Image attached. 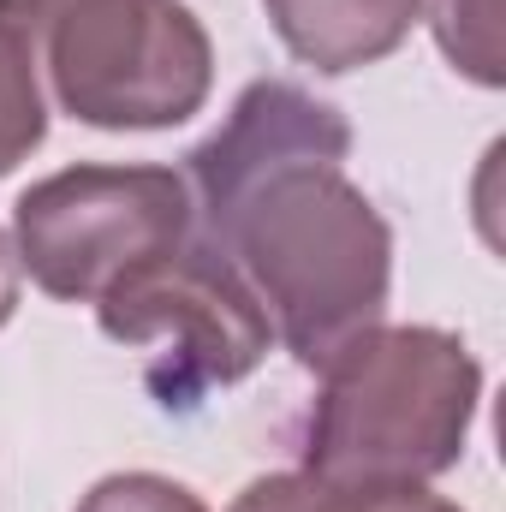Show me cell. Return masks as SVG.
Masks as SVG:
<instances>
[{
  "label": "cell",
  "instance_id": "obj_1",
  "mask_svg": "<svg viewBox=\"0 0 506 512\" xmlns=\"http://www.w3.org/2000/svg\"><path fill=\"white\" fill-rule=\"evenodd\" d=\"M215 251L256 292L274 340L322 370L381 328L393 298V227L346 167H292L233 215Z\"/></svg>",
  "mask_w": 506,
  "mask_h": 512
},
{
  "label": "cell",
  "instance_id": "obj_2",
  "mask_svg": "<svg viewBox=\"0 0 506 512\" xmlns=\"http://www.w3.org/2000/svg\"><path fill=\"white\" fill-rule=\"evenodd\" d=\"M304 417V465L322 483H435L465 459L483 364L453 328L399 322L328 358Z\"/></svg>",
  "mask_w": 506,
  "mask_h": 512
},
{
  "label": "cell",
  "instance_id": "obj_3",
  "mask_svg": "<svg viewBox=\"0 0 506 512\" xmlns=\"http://www.w3.org/2000/svg\"><path fill=\"white\" fill-rule=\"evenodd\" d=\"M0 24L90 131H173L215 90V42L185 0H0Z\"/></svg>",
  "mask_w": 506,
  "mask_h": 512
},
{
  "label": "cell",
  "instance_id": "obj_4",
  "mask_svg": "<svg viewBox=\"0 0 506 512\" xmlns=\"http://www.w3.org/2000/svg\"><path fill=\"white\" fill-rule=\"evenodd\" d=\"M114 346L143 352V387L161 411H197L209 393L245 382L274 346V328L245 274L203 239L137 262L96 298Z\"/></svg>",
  "mask_w": 506,
  "mask_h": 512
},
{
  "label": "cell",
  "instance_id": "obj_5",
  "mask_svg": "<svg viewBox=\"0 0 506 512\" xmlns=\"http://www.w3.org/2000/svg\"><path fill=\"white\" fill-rule=\"evenodd\" d=\"M191 239V191L185 173L137 161V167H60L18 191L12 245L18 268L60 304H96L137 262Z\"/></svg>",
  "mask_w": 506,
  "mask_h": 512
},
{
  "label": "cell",
  "instance_id": "obj_6",
  "mask_svg": "<svg viewBox=\"0 0 506 512\" xmlns=\"http://www.w3.org/2000/svg\"><path fill=\"white\" fill-rule=\"evenodd\" d=\"M352 120L292 78H256L239 90L233 114L185 155L191 239L221 245L233 215L292 167H346Z\"/></svg>",
  "mask_w": 506,
  "mask_h": 512
},
{
  "label": "cell",
  "instance_id": "obj_7",
  "mask_svg": "<svg viewBox=\"0 0 506 512\" xmlns=\"http://www.w3.org/2000/svg\"><path fill=\"white\" fill-rule=\"evenodd\" d=\"M262 12L298 66L316 78H346L381 66L411 36L423 0H262Z\"/></svg>",
  "mask_w": 506,
  "mask_h": 512
},
{
  "label": "cell",
  "instance_id": "obj_8",
  "mask_svg": "<svg viewBox=\"0 0 506 512\" xmlns=\"http://www.w3.org/2000/svg\"><path fill=\"white\" fill-rule=\"evenodd\" d=\"M227 512H465L429 483H322L310 471H268Z\"/></svg>",
  "mask_w": 506,
  "mask_h": 512
},
{
  "label": "cell",
  "instance_id": "obj_9",
  "mask_svg": "<svg viewBox=\"0 0 506 512\" xmlns=\"http://www.w3.org/2000/svg\"><path fill=\"white\" fill-rule=\"evenodd\" d=\"M429 30L447 66L483 90L506 84V54H501V0H429Z\"/></svg>",
  "mask_w": 506,
  "mask_h": 512
},
{
  "label": "cell",
  "instance_id": "obj_10",
  "mask_svg": "<svg viewBox=\"0 0 506 512\" xmlns=\"http://www.w3.org/2000/svg\"><path fill=\"white\" fill-rule=\"evenodd\" d=\"M48 137V96H42V78L24 54V42L0 24V179L30 161Z\"/></svg>",
  "mask_w": 506,
  "mask_h": 512
},
{
  "label": "cell",
  "instance_id": "obj_11",
  "mask_svg": "<svg viewBox=\"0 0 506 512\" xmlns=\"http://www.w3.org/2000/svg\"><path fill=\"white\" fill-rule=\"evenodd\" d=\"M72 512H209V507H203L197 489H185L161 471H114Z\"/></svg>",
  "mask_w": 506,
  "mask_h": 512
},
{
  "label": "cell",
  "instance_id": "obj_12",
  "mask_svg": "<svg viewBox=\"0 0 506 512\" xmlns=\"http://www.w3.org/2000/svg\"><path fill=\"white\" fill-rule=\"evenodd\" d=\"M18 292H24V268H18V245L0 227V328L18 316Z\"/></svg>",
  "mask_w": 506,
  "mask_h": 512
}]
</instances>
